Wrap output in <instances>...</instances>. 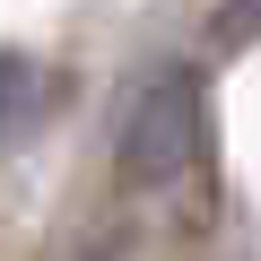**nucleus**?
<instances>
[{
	"mask_svg": "<svg viewBox=\"0 0 261 261\" xmlns=\"http://www.w3.org/2000/svg\"><path fill=\"white\" fill-rule=\"evenodd\" d=\"M122 166L140 183H183L200 166V70H157L122 122Z\"/></svg>",
	"mask_w": 261,
	"mask_h": 261,
	"instance_id": "f257e3e1",
	"label": "nucleus"
},
{
	"mask_svg": "<svg viewBox=\"0 0 261 261\" xmlns=\"http://www.w3.org/2000/svg\"><path fill=\"white\" fill-rule=\"evenodd\" d=\"M44 96H53V79H44V61H35V53H0V148L27 140V130L53 113Z\"/></svg>",
	"mask_w": 261,
	"mask_h": 261,
	"instance_id": "f03ea898",
	"label": "nucleus"
},
{
	"mask_svg": "<svg viewBox=\"0 0 261 261\" xmlns=\"http://www.w3.org/2000/svg\"><path fill=\"white\" fill-rule=\"evenodd\" d=\"M209 35H218V44H261V0H218Z\"/></svg>",
	"mask_w": 261,
	"mask_h": 261,
	"instance_id": "7ed1b4c3",
	"label": "nucleus"
}]
</instances>
